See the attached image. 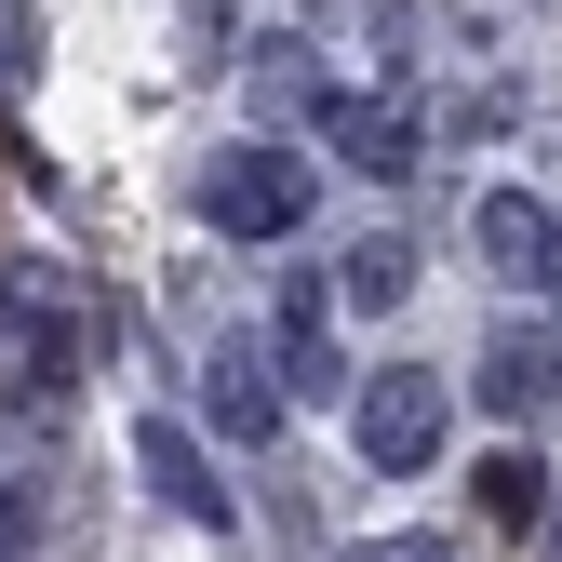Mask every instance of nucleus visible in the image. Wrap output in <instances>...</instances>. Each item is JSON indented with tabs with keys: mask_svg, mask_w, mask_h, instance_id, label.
Returning a JSON list of instances; mask_svg holds the SVG:
<instances>
[{
	"mask_svg": "<svg viewBox=\"0 0 562 562\" xmlns=\"http://www.w3.org/2000/svg\"><path fill=\"white\" fill-rule=\"evenodd\" d=\"M134 469H148V496L175 509V522H201V536H228V482H215V456H201L175 415H148L134 429Z\"/></svg>",
	"mask_w": 562,
	"mask_h": 562,
	"instance_id": "obj_4",
	"label": "nucleus"
},
{
	"mask_svg": "<svg viewBox=\"0 0 562 562\" xmlns=\"http://www.w3.org/2000/svg\"><path fill=\"white\" fill-rule=\"evenodd\" d=\"M281 402H348V348H335V281H295L281 295V348H268Z\"/></svg>",
	"mask_w": 562,
	"mask_h": 562,
	"instance_id": "obj_3",
	"label": "nucleus"
},
{
	"mask_svg": "<svg viewBox=\"0 0 562 562\" xmlns=\"http://www.w3.org/2000/svg\"><path fill=\"white\" fill-rule=\"evenodd\" d=\"M549 295H562V215H549Z\"/></svg>",
	"mask_w": 562,
	"mask_h": 562,
	"instance_id": "obj_14",
	"label": "nucleus"
},
{
	"mask_svg": "<svg viewBox=\"0 0 562 562\" xmlns=\"http://www.w3.org/2000/svg\"><path fill=\"white\" fill-rule=\"evenodd\" d=\"M308 201H322V175H308L295 148H268V134H241V148L201 175V215H215L228 241H295Z\"/></svg>",
	"mask_w": 562,
	"mask_h": 562,
	"instance_id": "obj_2",
	"label": "nucleus"
},
{
	"mask_svg": "<svg viewBox=\"0 0 562 562\" xmlns=\"http://www.w3.org/2000/svg\"><path fill=\"white\" fill-rule=\"evenodd\" d=\"M255 94H268V108H308V94H322V67H308L295 41H268V54H255Z\"/></svg>",
	"mask_w": 562,
	"mask_h": 562,
	"instance_id": "obj_11",
	"label": "nucleus"
},
{
	"mask_svg": "<svg viewBox=\"0 0 562 562\" xmlns=\"http://www.w3.org/2000/svg\"><path fill=\"white\" fill-rule=\"evenodd\" d=\"M482 402H496L509 415V429H549V415H562V335H496V348H482Z\"/></svg>",
	"mask_w": 562,
	"mask_h": 562,
	"instance_id": "obj_6",
	"label": "nucleus"
},
{
	"mask_svg": "<svg viewBox=\"0 0 562 562\" xmlns=\"http://www.w3.org/2000/svg\"><path fill=\"white\" fill-rule=\"evenodd\" d=\"M482 268H496V281H536V295H549V201H522V188H496V201H482Z\"/></svg>",
	"mask_w": 562,
	"mask_h": 562,
	"instance_id": "obj_8",
	"label": "nucleus"
},
{
	"mask_svg": "<svg viewBox=\"0 0 562 562\" xmlns=\"http://www.w3.org/2000/svg\"><path fill=\"white\" fill-rule=\"evenodd\" d=\"M201 415H215L228 442H268L281 415H295V402H281V375H268V348H255V335H228L215 362H201Z\"/></svg>",
	"mask_w": 562,
	"mask_h": 562,
	"instance_id": "obj_5",
	"label": "nucleus"
},
{
	"mask_svg": "<svg viewBox=\"0 0 562 562\" xmlns=\"http://www.w3.org/2000/svg\"><path fill=\"white\" fill-rule=\"evenodd\" d=\"M348 562H456V549H442V536H362Z\"/></svg>",
	"mask_w": 562,
	"mask_h": 562,
	"instance_id": "obj_13",
	"label": "nucleus"
},
{
	"mask_svg": "<svg viewBox=\"0 0 562 562\" xmlns=\"http://www.w3.org/2000/svg\"><path fill=\"white\" fill-rule=\"evenodd\" d=\"M442 429H456V389H442V375H415V362L348 375V442H362L375 482H415V469L442 456Z\"/></svg>",
	"mask_w": 562,
	"mask_h": 562,
	"instance_id": "obj_1",
	"label": "nucleus"
},
{
	"mask_svg": "<svg viewBox=\"0 0 562 562\" xmlns=\"http://www.w3.org/2000/svg\"><path fill=\"white\" fill-rule=\"evenodd\" d=\"M469 496H482V522H536V509H549V469H536V456H496Z\"/></svg>",
	"mask_w": 562,
	"mask_h": 562,
	"instance_id": "obj_10",
	"label": "nucleus"
},
{
	"mask_svg": "<svg viewBox=\"0 0 562 562\" xmlns=\"http://www.w3.org/2000/svg\"><path fill=\"white\" fill-rule=\"evenodd\" d=\"M335 295H348V308H402V295H415V241H402V228H375V241H348V268H335Z\"/></svg>",
	"mask_w": 562,
	"mask_h": 562,
	"instance_id": "obj_9",
	"label": "nucleus"
},
{
	"mask_svg": "<svg viewBox=\"0 0 562 562\" xmlns=\"http://www.w3.org/2000/svg\"><path fill=\"white\" fill-rule=\"evenodd\" d=\"M27 536H41V496H27V482H0V562H27Z\"/></svg>",
	"mask_w": 562,
	"mask_h": 562,
	"instance_id": "obj_12",
	"label": "nucleus"
},
{
	"mask_svg": "<svg viewBox=\"0 0 562 562\" xmlns=\"http://www.w3.org/2000/svg\"><path fill=\"white\" fill-rule=\"evenodd\" d=\"M322 121H335V148L362 161V175H415V108L402 94H335Z\"/></svg>",
	"mask_w": 562,
	"mask_h": 562,
	"instance_id": "obj_7",
	"label": "nucleus"
}]
</instances>
